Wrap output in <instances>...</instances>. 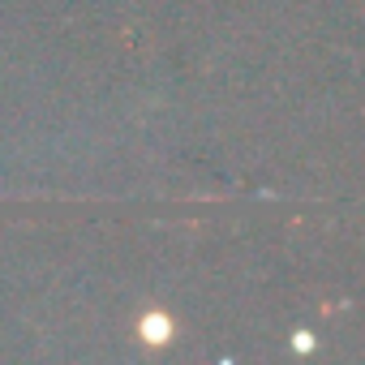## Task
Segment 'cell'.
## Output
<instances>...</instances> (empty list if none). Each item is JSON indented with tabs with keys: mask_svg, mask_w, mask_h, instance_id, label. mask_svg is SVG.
Masks as SVG:
<instances>
[{
	"mask_svg": "<svg viewBox=\"0 0 365 365\" xmlns=\"http://www.w3.org/2000/svg\"><path fill=\"white\" fill-rule=\"evenodd\" d=\"M142 339H146V344H168V339H172L168 314H146V318H142Z\"/></svg>",
	"mask_w": 365,
	"mask_h": 365,
	"instance_id": "1",
	"label": "cell"
}]
</instances>
